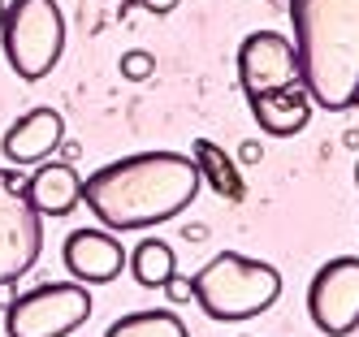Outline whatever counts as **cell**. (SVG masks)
Segmentation results:
<instances>
[{
	"mask_svg": "<svg viewBox=\"0 0 359 337\" xmlns=\"http://www.w3.org/2000/svg\"><path fill=\"white\" fill-rule=\"evenodd\" d=\"M355 186H359V165H355Z\"/></svg>",
	"mask_w": 359,
	"mask_h": 337,
	"instance_id": "cell-21",
	"label": "cell"
},
{
	"mask_svg": "<svg viewBox=\"0 0 359 337\" xmlns=\"http://www.w3.org/2000/svg\"><path fill=\"white\" fill-rule=\"evenodd\" d=\"M307 316L325 337H346L359 329V255H338L316 268L307 285Z\"/></svg>",
	"mask_w": 359,
	"mask_h": 337,
	"instance_id": "cell-7",
	"label": "cell"
},
{
	"mask_svg": "<svg viewBox=\"0 0 359 337\" xmlns=\"http://www.w3.org/2000/svg\"><path fill=\"white\" fill-rule=\"evenodd\" d=\"M139 5H143L147 13H156V18H165V13H173V9H177V0H139Z\"/></svg>",
	"mask_w": 359,
	"mask_h": 337,
	"instance_id": "cell-18",
	"label": "cell"
},
{
	"mask_svg": "<svg viewBox=\"0 0 359 337\" xmlns=\"http://www.w3.org/2000/svg\"><path fill=\"white\" fill-rule=\"evenodd\" d=\"M299 83V52L277 31H251L238 43V87L247 99Z\"/></svg>",
	"mask_w": 359,
	"mask_h": 337,
	"instance_id": "cell-8",
	"label": "cell"
},
{
	"mask_svg": "<svg viewBox=\"0 0 359 337\" xmlns=\"http://www.w3.org/2000/svg\"><path fill=\"white\" fill-rule=\"evenodd\" d=\"M299 83L329 113L355 109L359 95V0H290Z\"/></svg>",
	"mask_w": 359,
	"mask_h": 337,
	"instance_id": "cell-2",
	"label": "cell"
},
{
	"mask_svg": "<svg viewBox=\"0 0 359 337\" xmlns=\"http://www.w3.org/2000/svg\"><path fill=\"white\" fill-rule=\"evenodd\" d=\"M195 303L208 320H251L281 298V273L264 259L221 251L195 277Z\"/></svg>",
	"mask_w": 359,
	"mask_h": 337,
	"instance_id": "cell-3",
	"label": "cell"
},
{
	"mask_svg": "<svg viewBox=\"0 0 359 337\" xmlns=\"http://www.w3.org/2000/svg\"><path fill=\"white\" fill-rule=\"evenodd\" d=\"M91 320V294L83 281H43L5 307L9 337H69Z\"/></svg>",
	"mask_w": 359,
	"mask_h": 337,
	"instance_id": "cell-5",
	"label": "cell"
},
{
	"mask_svg": "<svg viewBox=\"0 0 359 337\" xmlns=\"http://www.w3.org/2000/svg\"><path fill=\"white\" fill-rule=\"evenodd\" d=\"M0 22H5V0H0Z\"/></svg>",
	"mask_w": 359,
	"mask_h": 337,
	"instance_id": "cell-20",
	"label": "cell"
},
{
	"mask_svg": "<svg viewBox=\"0 0 359 337\" xmlns=\"http://www.w3.org/2000/svg\"><path fill=\"white\" fill-rule=\"evenodd\" d=\"M43 251V216L31 207L27 191H22V173L0 169V303H13L9 290L18 277L35 268Z\"/></svg>",
	"mask_w": 359,
	"mask_h": 337,
	"instance_id": "cell-6",
	"label": "cell"
},
{
	"mask_svg": "<svg viewBox=\"0 0 359 337\" xmlns=\"http://www.w3.org/2000/svg\"><path fill=\"white\" fill-rule=\"evenodd\" d=\"M199 186V165L187 151H135L95 169L83 181V203L104 229L130 233L182 216Z\"/></svg>",
	"mask_w": 359,
	"mask_h": 337,
	"instance_id": "cell-1",
	"label": "cell"
},
{
	"mask_svg": "<svg viewBox=\"0 0 359 337\" xmlns=\"http://www.w3.org/2000/svg\"><path fill=\"white\" fill-rule=\"evenodd\" d=\"M117 69H121V78H130V83H143V78H151V69H156V57H151L147 48H130Z\"/></svg>",
	"mask_w": 359,
	"mask_h": 337,
	"instance_id": "cell-16",
	"label": "cell"
},
{
	"mask_svg": "<svg viewBox=\"0 0 359 337\" xmlns=\"http://www.w3.org/2000/svg\"><path fill=\"white\" fill-rule=\"evenodd\" d=\"M61 259H65V273L83 285H109L130 264V255L117 242V233L104 229V225L100 229H74L61 247Z\"/></svg>",
	"mask_w": 359,
	"mask_h": 337,
	"instance_id": "cell-9",
	"label": "cell"
},
{
	"mask_svg": "<svg viewBox=\"0 0 359 337\" xmlns=\"http://www.w3.org/2000/svg\"><path fill=\"white\" fill-rule=\"evenodd\" d=\"M247 104H251L255 125H260L269 139H294L299 130H307V121H312V95H307L303 83L264 91V95H255Z\"/></svg>",
	"mask_w": 359,
	"mask_h": 337,
	"instance_id": "cell-12",
	"label": "cell"
},
{
	"mask_svg": "<svg viewBox=\"0 0 359 337\" xmlns=\"http://www.w3.org/2000/svg\"><path fill=\"white\" fill-rule=\"evenodd\" d=\"M104 337H191V329L182 324V316L169 307L156 311H130V316H117Z\"/></svg>",
	"mask_w": 359,
	"mask_h": 337,
	"instance_id": "cell-13",
	"label": "cell"
},
{
	"mask_svg": "<svg viewBox=\"0 0 359 337\" xmlns=\"http://www.w3.org/2000/svg\"><path fill=\"white\" fill-rule=\"evenodd\" d=\"M22 191L39 216H69L83 203V177L69 160H43L31 177H22Z\"/></svg>",
	"mask_w": 359,
	"mask_h": 337,
	"instance_id": "cell-11",
	"label": "cell"
},
{
	"mask_svg": "<svg viewBox=\"0 0 359 337\" xmlns=\"http://www.w3.org/2000/svg\"><path fill=\"white\" fill-rule=\"evenodd\" d=\"M130 273H135V281H139V285L156 290V285H165V281L177 273V255H173V247H169V242L147 238V242H139V247H135V255H130Z\"/></svg>",
	"mask_w": 359,
	"mask_h": 337,
	"instance_id": "cell-15",
	"label": "cell"
},
{
	"mask_svg": "<svg viewBox=\"0 0 359 337\" xmlns=\"http://www.w3.org/2000/svg\"><path fill=\"white\" fill-rule=\"evenodd\" d=\"M5 61L22 83H39L57 69L65 52V13L57 0H5L0 22Z\"/></svg>",
	"mask_w": 359,
	"mask_h": 337,
	"instance_id": "cell-4",
	"label": "cell"
},
{
	"mask_svg": "<svg viewBox=\"0 0 359 337\" xmlns=\"http://www.w3.org/2000/svg\"><path fill=\"white\" fill-rule=\"evenodd\" d=\"M355 104H359V95H355Z\"/></svg>",
	"mask_w": 359,
	"mask_h": 337,
	"instance_id": "cell-22",
	"label": "cell"
},
{
	"mask_svg": "<svg viewBox=\"0 0 359 337\" xmlns=\"http://www.w3.org/2000/svg\"><path fill=\"white\" fill-rule=\"evenodd\" d=\"M161 290L169 294V303H191V298H195V281H191V277H177V273H173V277L161 285Z\"/></svg>",
	"mask_w": 359,
	"mask_h": 337,
	"instance_id": "cell-17",
	"label": "cell"
},
{
	"mask_svg": "<svg viewBox=\"0 0 359 337\" xmlns=\"http://www.w3.org/2000/svg\"><path fill=\"white\" fill-rule=\"evenodd\" d=\"M238 156H243L247 165H260V156H264V147H260V143H243V151H238Z\"/></svg>",
	"mask_w": 359,
	"mask_h": 337,
	"instance_id": "cell-19",
	"label": "cell"
},
{
	"mask_svg": "<svg viewBox=\"0 0 359 337\" xmlns=\"http://www.w3.org/2000/svg\"><path fill=\"white\" fill-rule=\"evenodd\" d=\"M61 143H65V117L57 109H48V104H39V109L22 113L5 130L0 151H5L9 165H43Z\"/></svg>",
	"mask_w": 359,
	"mask_h": 337,
	"instance_id": "cell-10",
	"label": "cell"
},
{
	"mask_svg": "<svg viewBox=\"0 0 359 337\" xmlns=\"http://www.w3.org/2000/svg\"><path fill=\"white\" fill-rule=\"evenodd\" d=\"M191 160L199 165V177L208 181L217 195H225V199H243V177H238L234 160H229V156H225L212 139H199L195 151H191Z\"/></svg>",
	"mask_w": 359,
	"mask_h": 337,
	"instance_id": "cell-14",
	"label": "cell"
}]
</instances>
